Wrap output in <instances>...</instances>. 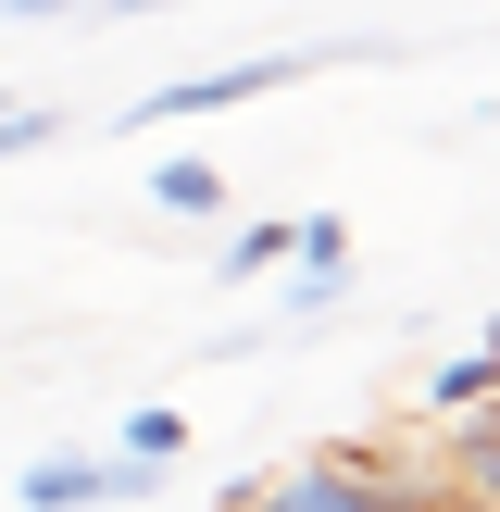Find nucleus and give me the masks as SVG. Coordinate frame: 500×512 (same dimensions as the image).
<instances>
[{
  "label": "nucleus",
  "mask_w": 500,
  "mask_h": 512,
  "mask_svg": "<svg viewBox=\"0 0 500 512\" xmlns=\"http://www.w3.org/2000/svg\"><path fill=\"white\" fill-rule=\"evenodd\" d=\"M488 388H500V350H488V338H463L438 375H425V413H438V425H450V413H488Z\"/></svg>",
  "instance_id": "nucleus-5"
},
{
  "label": "nucleus",
  "mask_w": 500,
  "mask_h": 512,
  "mask_svg": "<svg viewBox=\"0 0 500 512\" xmlns=\"http://www.w3.org/2000/svg\"><path fill=\"white\" fill-rule=\"evenodd\" d=\"M100 463H113L125 488H150V475H175V463H188V413H175V400H138V413L113 425V450H100Z\"/></svg>",
  "instance_id": "nucleus-4"
},
{
  "label": "nucleus",
  "mask_w": 500,
  "mask_h": 512,
  "mask_svg": "<svg viewBox=\"0 0 500 512\" xmlns=\"http://www.w3.org/2000/svg\"><path fill=\"white\" fill-rule=\"evenodd\" d=\"M450 512H488V500H450Z\"/></svg>",
  "instance_id": "nucleus-10"
},
{
  "label": "nucleus",
  "mask_w": 500,
  "mask_h": 512,
  "mask_svg": "<svg viewBox=\"0 0 500 512\" xmlns=\"http://www.w3.org/2000/svg\"><path fill=\"white\" fill-rule=\"evenodd\" d=\"M388 63V38H325V50H263V63H200V75H175V88H150V100H125V125H200V113H238V100H275V88H300V75H325V63Z\"/></svg>",
  "instance_id": "nucleus-2"
},
{
  "label": "nucleus",
  "mask_w": 500,
  "mask_h": 512,
  "mask_svg": "<svg viewBox=\"0 0 500 512\" xmlns=\"http://www.w3.org/2000/svg\"><path fill=\"white\" fill-rule=\"evenodd\" d=\"M38 138H63V100H25V88H0V163H25Z\"/></svg>",
  "instance_id": "nucleus-9"
},
{
  "label": "nucleus",
  "mask_w": 500,
  "mask_h": 512,
  "mask_svg": "<svg viewBox=\"0 0 500 512\" xmlns=\"http://www.w3.org/2000/svg\"><path fill=\"white\" fill-rule=\"evenodd\" d=\"M13 500H25V512H113V500H138V488H125L100 450H50V463L13 475Z\"/></svg>",
  "instance_id": "nucleus-3"
},
{
  "label": "nucleus",
  "mask_w": 500,
  "mask_h": 512,
  "mask_svg": "<svg viewBox=\"0 0 500 512\" xmlns=\"http://www.w3.org/2000/svg\"><path fill=\"white\" fill-rule=\"evenodd\" d=\"M288 275H350V213H300L288 225Z\"/></svg>",
  "instance_id": "nucleus-8"
},
{
  "label": "nucleus",
  "mask_w": 500,
  "mask_h": 512,
  "mask_svg": "<svg viewBox=\"0 0 500 512\" xmlns=\"http://www.w3.org/2000/svg\"><path fill=\"white\" fill-rule=\"evenodd\" d=\"M150 213H175V225H213V213H225V175L200 163V150H175V163H150Z\"/></svg>",
  "instance_id": "nucleus-6"
},
{
  "label": "nucleus",
  "mask_w": 500,
  "mask_h": 512,
  "mask_svg": "<svg viewBox=\"0 0 500 512\" xmlns=\"http://www.w3.org/2000/svg\"><path fill=\"white\" fill-rule=\"evenodd\" d=\"M213 275H225V288H263V275H288V213H250L238 238L213 250Z\"/></svg>",
  "instance_id": "nucleus-7"
},
{
  "label": "nucleus",
  "mask_w": 500,
  "mask_h": 512,
  "mask_svg": "<svg viewBox=\"0 0 500 512\" xmlns=\"http://www.w3.org/2000/svg\"><path fill=\"white\" fill-rule=\"evenodd\" d=\"M225 512H450V475H400L375 450H313L288 475H238Z\"/></svg>",
  "instance_id": "nucleus-1"
}]
</instances>
